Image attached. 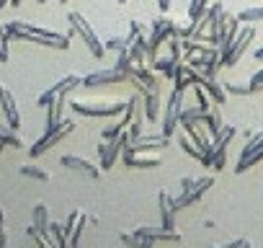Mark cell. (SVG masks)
Returning a JSON list of instances; mask_svg holds the SVG:
<instances>
[{
	"mask_svg": "<svg viewBox=\"0 0 263 248\" xmlns=\"http://www.w3.org/2000/svg\"><path fill=\"white\" fill-rule=\"evenodd\" d=\"M6 31L13 39L31 42V44H39V47H52V49H67L70 47V34H57V31L34 26L29 21H8L6 24Z\"/></svg>",
	"mask_w": 263,
	"mask_h": 248,
	"instance_id": "1",
	"label": "cell"
},
{
	"mask_svg": "<svg viewBox=\"0 0 263 248\" xmlns=\"http://www.w3.org/2000/svg\"><path fill=\"white\" fill-rule=\"evenodd\" d=\"M70 106L80 116H101V119H116L126 111V101L121 98H72Z\"/></svg>",
	"mask_w": 263,
	"mask_h": 248,
	"instance_id": "2",
	"label": "cell"
},
{
	"mask_svg": "<svg viewBox=\"0 0 263 248\" xmlns=\"http://www.w3.org/2000/svg\"><path fill=\"white\" fill-rule=\"evenodd\" d=\"M212 186H214V179H212V176H201V179L186 176V179H181V197H176V199H173L176 212H181V209H186L189 204L199 202V199L212 189Z\"/></svg>",
	"mask_w": 263,
	"mask_h": 248,
	"instance_id": "3",
	"label": "cell"
},
{
	"mask_svg": "<svg viewBox=\"0 0 263 248\" xmlns=\"http://www.w3.org/2000/svg\"><path fill=\"white\" fill-rule=\"evenodd\" d=\"M235 135H237V127H232V124H224L222 132L212 137V150H209V155H204L201 163L209 166V168H214V171H222V168L227 166V148H230V143L235 140Z\"/></svg>",
	"mask_w": 263,
	"mask_h": 248,
	"instance_id": "4",
	"label": "cell"
},
{
	"mask_svg": "<svg viewBox=\"0 0 263 248\" xmlns=\"http://www.w3.org/2000/svg\"><path fill=\"white\" fill-rule=\"evenodd\" d=\"M67 21H70L72 31H75V34H78V37L85 42V47L90 49V55H93V57H103V55H106V44H103V42H98V34L93 31V26L85 21V16H83V13L70 11Z\"/></svg>",
	"mask_w": 263,
	"mask_h": 248,
	"instance_id": "5",
	"label": "cell"
},
{
	"mask_svg": "<svg viewBox=\"0 0 263 248\" xmlns=\"http://www.w3.org/2000/svg\"><path fill=\"white\" fill-rule=\"evenodd\" d=\"M253 39H255V29H253L250 24H248V26H240V31H237L235 42L230 44V49L219 55L222 67H235V65L242 60V55L250 49V42H253Z\"/></svg>",
	"mask_w": 263,
	"mask_h": 248,
	"instance_id": "6",
	"label": "cell"
},
{
	"mask_svg": "<svg viewBox=\"0 0 263 248\" xmlns=\"http://www.w3.org/2000/svg\"><path fill=\"white\" fill-rule=\"evenodd\" d=\"M75 132V121L72 119H62V124L57 130H52V132H44V137L39 140V143H34L31 145V150H29V155L31 158H39V155H44L47 150H52L54 145H60L65 137H70Z\"/></svg>",
	"mask_w": 263,
	"mask_h": 248,
	"instance_id": "7",
	"label": "cell"
},
{
	"mask_svg": "<svg viewBox=\"0 0 263 248\" xmlns=\"http://www.w3.org/2000/svg\"><path fill=\"white\" fill-rule=\"evenodd\" d=\"M181 109H183V91H176L168 96V103H165V111H163V127L160 132L165 137H173L181 127Z\"/></svg>",
	"mask_w": 263,
	"mask_h": 248,
	"instance_id": "8",
	"label": "cell"
},
{
	"mask_svg": "<svg viewBox=\"0 0 263 248\" xmlns=\"http://www.w3.org/2000/svg\"><path fill=\"white\" fill-rule=\"evenodd\" d=\"M129 143V130H124L121 135H116L114 140H103L98 145V163H101V171H111L114 163L119 161V153H124Z\"/></svg>",
	"mask_w": 263,
	"mask_h": 248,
	"instance_id": "9",
	"label": "cell"
},
{
	"mask_svg": "<svg viewBox=\"0 0 263 248\" xmlns=\"http://www.w3.org/2000/svg\"><path fill=\"white\" fill-rule=\"evenodd\" d=\"M78 85H83V78H80V75H65L62 80H57L54 85H49V88H47V91H44V93L36 98V106L47 109V106H49V103H52L57 96H70V93H72Z\"/></svg>",
	"mask_w": 263,
	"mask_h": 248,
	"instance_id": "10",
	"label": "cell"
},
{
	"mask_svg": "<svg viewBox=\"0 0 263 248\" xmlns=\"http://www.w3.org/2000/svg\"><path fill=\"white\" fill-rule=\"evenodd\" d=\"M168 145H171V137H165L163 132H158V135H147V132H142V135H137V137H129V143H126L124 150H132V153H147V150H163V148H168Z\"/></svg>",
	"mask_w": 263,
	"mask_h": 248,
	"instance_id": "11",
	"label": "cell"
},
{
	"mask_svg": "<svg viewBox=\"0 0 263 248\" xmlns=\"http://www.w3.org/2000/svg\"><path fill=\"white\" fill-rule=\"evenodd\" d=\"M132 78L116 67H108V70H96L90 75L83 78V85L85 88H98V85H111V83H129Z\"/></svg>",
	"mask_w": 263,
	"mask_h": 248,
	"instance_id": "12",
	"label": "cell"
},
{
	"mask_svg": "<svg viewBox=\"0 0 263 248\" xmlns=\"http://www.w3.org/2000/svg\"><path fill=\"white\" fill-rule=\"evenodd\" d=\"M0 106H3V111H6L8 127H11V130H18V127H21V111H18V106H16L13 93H11L6 85H0Z\"/></svg>",
	"mask_w": 263,
	"mask_h": 248,
	"instance_id": "13",
	"label": "cell"
},
{
	"mask_svg": "<svg viewBox=\"0 0 263 248\" xmlns=\"http://www.w3.org/2000/svg\"><path fill=\"white\" fill-rule=\"evenodd\" d=\"M65 168H70V171H80V173H85V176H90V179H101V166H93L90 161H85V158H80V155H62V161H60Z\"/></svg>",
	"mask_w": 263,
	"mask_h": 248,
	"instance_id": "14",
	"label": "cell"
},
{
	"mask_svg": "<svg viewBox=\"0 0 263 248\" xmlns=\"http://www.w3.org/2000/svg\"><path fill=\"white\" fill-rule=\"evenodd\" d=\"M158 207H160V225L165 230H176V207H173V197L168 191L158 194Z\"/></svg>",
	"mask_w": 263,
	"mask_h": 248,
	"instance_id": "15",
	"label": "cell"
},
{
	"mask_svg": "<svg viewBox=\"0 0 263 248\" xmlns=\"http://www.w3.org/2000/svg\"><path fill=\"white\" fill-rule=\"evenodd\" d=\"M199 124H201V121L183 124V132H186V135H189V137L196 143V148H199L204 155H209V150H212V137L206 135V130H201V127H199ZM201 161H204V158H201Z\"/></svg>",
	"mask_w": 263,
	"mask_h": 248,
	"instance_id": "16",
	"label": "cell"
},
{
	"mask_svg": "<svg viewBox=\"0 0 263 248\" xmlns=\"http://www.w3.org/2000/svg\"><path fill=\"white\" fill-rule=\"evenodd\" d=\"M121 158H124V166L126 168H160L163 166L160 158H147L142 153H132V150H124Z\"/></svg>",
	"mask_w": 263,
	"mask_h": 248,
	"instance_id": "17",
	"label": "cell"
},
{
	"mask_svg": "<svg viewBox=\"0 0 263 248\" xmlns=\"http://www.w3.org/2000/svg\"><path fill=\"white\" fill-rule=\"evenodd\" d=\"M137 235H142V238H147V240H181V233L178 230H165L163 225L160 227H147V225H140L137 230H135Z\"/></svg>",
	"mask_w": 263,
	"mask_h": 248,
	"instance_id": "18",
	"label": "cell"
},
{
	"mask_svg": "<svg viewBox=\"0 0 263 248\" xmlns=\"http://www.w3.org/2000/svg\"><path fill=\"white\" fill-rule=\"evenodd\" d=\"M65 103H67V96H57L49 106H47V132H52V130H57L60 124H62V109H65Z\"/></svg>",
	"mask_w": 263,
	"mask_h": 248,
	"instance_id": "19",
	"label": "cell"
},
{
	"mask_svg": "<svg viewBox=\"0 0 263 248\" xmlns=\"http://www.w3.org/2000/svg\"><path fill=\"white\" fill-rule=\"evenodd\" d=\"M219 109H222V106H217V103H214V109H209V111L204 114V119H201V121L206 124V132H209L212 137H214V135H219V132H222V127H224V121H222V111H219Z\"/></svg>",
	"mask_w": 263,
	"mask_h": 248,
	"instance_id": "20",
	"label": "cell"
},
{
	"mask_svg": "<svg viewBox=\"0 0 263 248\" xmlns=\"http://www.w3.org/2000/svg\"><path fill=\"white\" fill-rule=\"evenodd\" d=\"M142 103H145L147 121H155L160 116V96H158V91H145L142 93Z\"/></svg>",
	"mask_w": 263,
	"mask_h": 248,
	"instance_id": "21",
	"label": "cell"
},
{
	"mask_svg": "<svg viewBox=\"0 0 263 248\" xmlns=\"http://www.w3.org/2000/svg\"><path fill=\"white\" fill-rule=\"evenodd\" d=\"M258 150H263V130L248 137V143H245V145H242V150H240V158H237V163L248 161V158H250V155H255Z\"/></svg>",
	"mask_w": 263,
	"mask_h": 248,
	"instance_id": "22",
	"label": "cell"
},
{
	"mask_svg": "<svg viewBox=\"0 0 263 248\" xmlns=\"http://www.w3.org/2000/svg\"><path fill=\"white\" fill-rule=\"evenodd\" d=\"M173 88L176 91H183L186 93V88H191L194 83H191V75H189V67H186V62H178L176 65V70H173Z\"/></svg>",
	"mask_w": 263,
	"mask_h": 248,
	"instance_id": "23",
	"label": "cell"
},
{
	"mask_svg": "<svg viewBox=\"0 0 263 248\" xmlns=\"http://www.w3.org/2000/svg\"><path fill=\"white\" fill-rule=\"evenodd\" d=\"M49 222H52V220H49L47 204H42V202H39V204L34 207V227H36L39 233H44V235H47V230H49Z\"/></svg>",
	"mask_w": 263,
	"mask_h": 248,
	"instance_id": "24",
	"label": "cell"
},
{
	"mask_svg": "<svg viewBox=\"0 0 263 248\" xmlns=\"http://www.w3.org/2000/svg\"><path fill=\"white\" fill-rule=\"evenodd\" d=\"M176 65H178V60H173L171 55H168V57H160V55H158V60H155L150 67H153L155 73H163L165 78H173V70H176Z\"/></svg>",
	"mask_w": 263,
	"mask_h": 248,
	"instance_id": "25",
	"label": "cell"
},
{
	"mask_svg": "<svg viewBox=\"0 0 263 248\" xmlns=\"http://www.w3.org/2000/svg\"><path fill=\"white\" fill-rule=\"evenodd\" d=\"M119 240L124 245H129V248H153V240H147V238H142L137 233H121Z\"/></svg>",
	"mask_w": 263,
	"mask_h": 248,
	"instance_id": "26",
	"label": "cell"
},
{
	"mask_svg": "<svg viewBox=\"0 0 263 248\" xmlns=\"http://www.w3.org/2000/svg\"><path fill=\"white\" fill-rule=\"evenodd\" d=\"M18 171H21V176H26V179H36V181H49V179H52L49 171H44L42 166H34V163H24Z\"/></svg>",
	"mask_w": 263,
	"mask_h": 248,
	"instance_id": "27",
	"label": "cell"
},
{
	"mask_svg": "<svg viewBox=\"0 0 263 248\" xmlns=\"http://www.w3.org/2000/svg\"><path fill=\"white\" fill-rule=\"evenodd\" d=\"M204 109L196 103V106H183L181 109V127H183V124H191V121H201L204 119Z\"/></svg>",
	"mask_w": 263,
	"mask_h": 248,
	"instance_id": "28",
	"label": "cell"
},
{
	"mask_svg": "<svg viewBox=\"0 0 263 248\" xmlns=\"http://www.w3.org/2000/svg\"><path fill=\"white\" fill-rule=\"evenodd\" d=\"M178 145H181V150H183L186 155H191V158H196V161H201V158H204V153H201V150L196 148V143H194V140H191V137H189L186 132H183V135L178 137Z\"/></svg>",
	"mask_w": 263,
	"mask_h": 248,
	"instance_id": "29",
	"label": "cell"
},
{
	"mask_svg": "<svg viewBox=\"0 0 263 248\" xmlns=\"http://www.w3.org/2000/svg\"><path fill=\"white\" fill-rule=\"evenodd\" d=\"M237 21L240 24H258V21H263V8H245L237 13Z\"/></svg>",
	"mask_w": 263,
	"mask_h": 248,
	"instance_id": "30",
	"label": "cell"
},
{
	"mask_svg": "<svg viewBox=\"0 0 263 248\" xmlns=\"http://www.w3.org/2000/svg\"><path fill=\"white\" fill-rule=\"evenodd\" d=\"M206 8H209V0H191V3H189V19H199V16H204Z\"/></svg>",
	"mask_w": 263,
	"mask_h": 248,
	"instance_id": "31",
	"label": "cell"
},
{
	"mask_svg": "<svg viewBox=\"0 0 263 248\" xmlns=\"http://www.w3.org/2000/svg\"><path fill=\"white\" fill-rule=\"evenodd\" d=\"M260 161H263V150H258V153H255V155H250L248 161L237 163V166H235V173H245V171H250L253 166H258Z\"/></svg>",
	"mask_w": 263,
	"mask_h": 248,
	"instance_id": "32",
	"label": "cell"
},
{
	"mask_svg": "<svg viewBox=\"0 0 263 248\" xmlns=\"http://www.w3.org/2000/svg\"><path fill=\"white\" fill-rule=\"evenodd\" d=\"M8 42H11V34L6 31V26H0V62H8Z\"/></svg>",
	"mask_w": 263,
	"mask_h": 248,
	"instance_id": "33",
	"label": "cell"
},
{
	"mask_svg": "<svg viewBox=\"0 0 263 248\" xmlns=\"http://www.w3.org/2000/svg\"><path fill=\"white\" fill-rule=\"evenodd\" d=\"M248 88H250V96H253V93H260V91H263V67H260V70H258V73H255V75L250 78Z\"/></svg>",
	"mask_w": 263,
	"mask_h": 248,
	"instance_id": "34",
	"label": "cell"
},
{
	"mask_svg": "<svg viewBox=\"0 0 263 248\" xmlns=\"http://www.w3.org/2000/svg\"><path fill=\"white\" fill-rule=\"evenodd\" d=\"M212 248H253V243H250V238H235L227 245H212Z\"/></svg>",
	"mask_w": 263,
	"mask_h": 248,
	"instance_id": "35",
	"label": "cell"
},
{
	"mask_svg": "<svg viewBox=\"0 0 263 248\" xmlns=\"http://www.w3.org/2000/svg\"><path fill=\"white\" fill-rule=\"evenodd\" d=\"M126 47H129L126 39H116V37H114V39L106 42V49H114V52H121V49H126Z\"/></svg>",
	"mask_w": 263,
	"mask_h": 248,
	"instance_id": "36",
	"label": "cell"
},
{
	"mask_svg": "<svg viewBox=\"0 0 263 248\" xmlns=\"http://www.w3.org/2000/svg\"><path fill=\"white\" fill-rule=\"evenodd\" d=\"M145 31H147V29H145L140 21H132V34H145Z\"/></svg>",
	"mask_w": 263,
	"mask_h": 248,
	"instance_id": "37",
	"label": "cell"
},
{
	"mask_svg": "<svg viewBox=\"0 0 263 248\" xmlns=\"http://www.w3.org/2000/svg\"><path fill=\"white\" fill-rule=\"evenodd\" d=\"M158 3V8H160V13H165L168 8H171V0H155Z\"/></svg>",
	"mask_w": 263,
	"mask_h": 248,
	"instance_id": "38",
	"label": "cell"
},
{
	"mask_svg": "<svg viewBox=\"0 0 263 248\" xmlns=\"http://www.w3.org/2000/svg\"><path fill=\"white\" fill-rule=\"evenodd\" d=\"M253 57H255V60H258V62H263V47H258V49H255V52H253Z\"/></svg>",
	"mask_w": 263,
	"mask_h": 248,
	"instance_id": "39",
	"label": "cell"
},
{
	"mask_svg": "<svg viewBox=\"0 0 263 248\" xmlns=\"http://www.w3.org/2000/svg\"><path fill=\"white\" fill-rule=\"evenodd\" d=\"M67 248H80V243H70V245H67Z\"/></svg>",
	"mask_w": 263,
	"mask_h": 248,
	"instance_id": "40",
	"label": "cell"
},
{
	"mask_svg": "<svg viewBox=\"0 0 263 248\" xmlns=\"http://www.w3.org/2000/svg\"><path fill=\"white\" fill-rule=\"evenodd\" d=\"M3 148H6V143H3V140H0V153H3Z\"/></svg>",
	"mask_w": 263,
	"mask_h": 248,
	"instance_id": "41",
	"label": "cell"
},
{
	"mask_svg": "<svg viewBox=\"0 0 263 248\" xmlns=\"http://www.w3.org/2000/svg\"><path fill=\"white\" fill-rule=\"evenodd\" d=\"M6 3H8V0H0V8H3V6H6Z\"/></svg>",
	"mask_w": 263,
	"mask_h": 248,
	"instance_id": "42",
	"label": "cell"
},
{
	"mask_svg": "<svg viewBox=\"0 0 263 248\" xmlns=\"http://www.w3.org/2000/svg\"><path fill=\"white\" fill-rule=\"evenodd\" d=\"M36 3H47V0H36Z\"/></svg>",
	"mask_w": 263,
	"mask_h": 248,
	"instance_id": "43",
	"label": "cell"
},
{
	"mask_svg": "<svg viewBox=\"0 0 263 248\" xmlns=\"http://www.w3.org/2000/svg\"><path fill=\"white\" fill-rule=\"evenodd\" d=\"M57 3H67V0H57Z\"/></svg>",
	"mask_w": 263,
	"mask_h": 248,
	"instance_id": "44",
	"label": "cell"
},
{
	"mask_svg": "<svg viewBox=\"0 0 263 248\" xmlns=\"http://www.w3.org/2000/svg\"><path fill=\"white\" fill-rule=\"evenodd\" d=\"M119 3H126V0H119Z\"/></svg>",
	"mask_w": 263,
	"mask_h": 248,
	"instance_id": "45",
	"label": "cell"
}]
</instances>
